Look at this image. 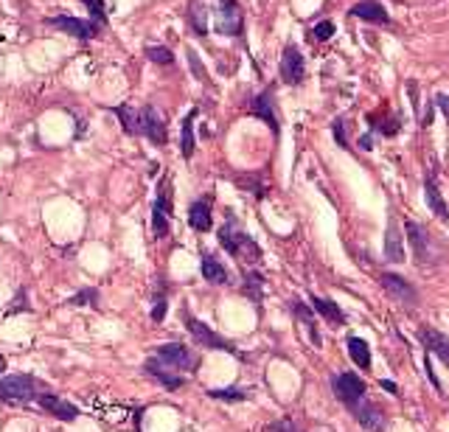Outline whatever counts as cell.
<instances>
[{
  "mask_svg": "<svg viewBox=\"0 0 449 432\" xmlns=\"http://www.w3.org/2000/svg\"><path fill=\"white\" fill-rule=\"evenodd\" d=\"M217 236H220V244H222L233 258H239V261H244V264H250V267L261 261V247L255 244V239H250L244 230H239V227H236L233 216H230L222 227H220V233H217Z\"/></svg>",
  "mask_w": 449,
  "mask_h": 432,
  "instance_id": "cell-1",
  "label": "cell"
},
{
  "mask_svg": "<svg viewBox=\"0 0 449 432\" xmlns=\"http://www.w3.org/2000/svg\"><path fill=\"white\" fill-rule=\"evenodd\" d=\"M172 214H175V205H172V197H169V180H163L160 189H158V197L152 203V236L155 239H163L169 233Z\"/></svg>",
  "mask_w": 449,
  "mask_h": 432,
  "instance_id": "cell-9",
  "label": "cell"
},
{
  "mask_svg": "<svg viewBox=\"0 0 449 432\" xmlns=\"http://www.w3.org/2000/svg\"><path fill=\"white\" fill-rule=\"evenodd\" d=\"M189 25L194 28L197 37H205V34H208V11H205L203 0H191V3H189Z\"/></svg>",
  "mask_w": 449,
  "mask_h": 432,
  "instance_id": "cell-27",
  "label": "cell"
},
{
  "mask_svg": "<svg viewBox=\"0 0 449 432\" xmlns=\"http://www.w3.org/2000/svg\"><path fill=\"white\" fill-rule=\"evenodd\" d=\"M68 306H93V309H99V289H96V286L82 289L79 295H73V298L68 300Z\"/></svg>",
  "mask_w": 449,
  "mask_h": 432,
  "instance_id": "cell-34",
  "label": "cell"
},
{
  "mask_svg": "<svg viewBox=\"0 0 449 432\" xmlns=\"http://www.w3.org/2000/svg\"><path fill=\"white\" fill-rule=\"evenodd\" d=\"M203 278L208 281V284H227V269H224V264L217 258V255H211V253H203Z\"/></svg>",
  "mask_w": 449,
  "mask_h": 432,
  "instance_id": "cell-25",
  "label": "cell"
},
{
  "mask_svg": "<svg viewBox=\"0 0 449 432\" xmlns=\"http://www.w3.org/2000/svg\"><path fill=\"white\" fill-rule=\"evenodd\" d=\"M382 388H385L388 393H399V388H396V382H391V379H385V382H382Z\"/></svg>",
  "mask_w": 449,
  "mask_h": 432,
  "instance_id": "cell-44",
  "label": "cell"
},
{
  "mask_svg": "<svg viewBox=\"0 0 449 432\" xmlns=\"http://www.w3.org/2000/svg\"><path fill=\"white\" fill-rule=\"evenodd\" d=\"M45 23L53 25V28H59V31H65V34H70V37H76V39H82V42L93 39V37L101 31L99 23H93V20H79V17H68V14L48 17Z\"/></svg>",
  "mask_w": 449,
  "mask_h": 432,
  "instance_id": "cell-11",
  "label": "cell"
},
{
  "mask_svg": "<svg viewBox=\"0 0 449 432\" xmlns=\"http://www.w3.org/2000/svg\"><path fill=\"white\" fill-rule=\"evenodd\" d=\"M331 390H334L337 402H343L346 407H351L354 402H360V399L368 393L365 382H362L357 374H351V371H340V374H334V376H331Z\"/></svg>",
  "mask_w": 449,
  "mask_h": 432,
  "instance_id": "cell-7",
  "label": "cell"
},
{
  "mask_svg": "<svg viewBox=\"0 0 449 432\" xmlns=\"http://www.w3.org/2000/svg\"><path fill=\"white\" fill-rule=\"evenodd\" d=\"M113 113H115V118L121 121V129H124L127 135H138V110H135V107H129V104H115Z\"/></svg>",
  "mask_w": 449,
  "mask_h": 432,
  "instance_id": "cell-30",
  "label": "cell"
},
{
  "mask_svg": "<svg viewBox=\"0 0 449 432\" xmlns=\"http://www.w3.org/2000/svg\"><path fill=\"white\" fill-rule=\"evenodd\" d=\"M138 135L149 138L155 146H163V144L169 141V135H166V124H163L160 113H158L152 104H146V107H141V110H138Z\"/></svg>",
  "mask_w": 449,
  "mask_h": 432,
  "instance_id": "cell-10",
  "label": "cell"
},
{
  "mask_svg": "<svg viewBox=\"0 0 449 432\" xmlns=\"http://www.w3.org/2000/svg\"><path fill=\"white\" fill-rule=\"evenodd\" d=\"M37 405L45 413H51L53 419H59V421H76L79 419V407L70 405V402H65V399H59V396H53V393H39Z\"/></svg>",
  "mask_w": 449,
  "mask_h": 432,
  "instance_id": "cell-16",
  "label": "cell"
},
{
  "mask_svg": "<svg viewBox=\"0 0 449 432\" xmlns=\"http://www.w3.org/2000/svg\"><path fill=\"white\" fill-rule=\"evenodd\" d=\"M189 224L197 233H208L214 227V216H211V200H197L189 205Z\"/></svg>",
  "mask_w": 449,
  "mask_h": 432,
  "instance_id": "cell-20",
  "label": "cell"
},
{
  "mask_svg": "<svg viewBox=\"0 0 449 432\" xmlns=\"http://www.w3.org/2000/svg\"><path fill=\"white\" fill-rule=\"evenodd\" d=\"M368 124H371V135H385V138H391V135L399 132V118H393V115L382 118V113H371V115H368Z\"/></svg>",
  "mask_w": 449,
  "mask_h": 432,
  "instance_id": "cell-29",
  "label": "cell"
},
{
  "mask_svg": "<svg viewBox=\"0 0 449 432\" xmlns=\"http://www.w3.org/2000/svg\"><path fill=\"white\" fill-rule=\"evenodd\" d=\"M424 203H427V208H430L433 214L438 216V222H449V208L433 177H424Z\"/></svg>",
  "mask_w": 449,
  "mask_h": 432,
  "instance_id": "cell-22",
  "label": "cell"
},
{
  "mask_svg": "<svg viewBox=\"0 0 449 432\" xmlns=\"http://www.w3.org/2000/svg\"><path fill=\"white\" fill-rule=\"evenodd\" d=\"M385 255H388V261H393V264H402V261H405V239H402V233H399L396 219L388 222V233H385Z\"/></svg>",
  "mask_w": 449,
  "mask_h": 432,
  "instance_id": "cell-21",
  "label": "cell"
},
{
  "mask_svg": "<svg viewBox=\"0 0 449 432\" xmlns=\"http://www.w3.org/2000/svg\"><path fill=\"white\" fill-rule=\"evenodd\" d=\"M189 68H191V73H197V79H208V73H205V68H203V59H200V53L194 51V48H189Z\"/></svg>",
  "mask_w": 449,
  "mask_h": 432,
  "instance_id": "cell-38",
  "label": "cell"
},
{
  "mask_svg": "<svg viewBox=\"0 0 449 432\" xmlns=\"http://www.w3.org/2000/svg\"><path fill=\"white\" fill-rule=\"evenodd\" d=\"M158 354V360L163 362V365H169V368H175V371H189V374H194L200 365H203V354L200 351H191L189 345H183V343H166V345H160V348H155Z\"/></svg>",
  "mask_w": 449,
  "mask_h": 432,
  "instance_id": "cell-4",
  "label": "cell"
},
{
  "mask_svg": "<svg viewBox=\"0 0 449 432\" xmlns=\"http://www.w3.org/2000/svg\"><path fill=\"white\" fill-rule=\"evenodd\" d=\"M250 113L255 115V118H261L270 129H272V135H278V115H275V96H272V90H264V93H258L255 99H253V104H250Z\"/></svg>",
  "mask_w": 449,
  "mask_h": 432,
  "instance_id": "cell-17",
  "label": "cell"
},
{
  "mask_svg": "<svg viewBox=\"0 0 449 432\" xmlns=\"http://www.w3.org/2000/svg\"><path fill=\"white\" fill-rule=\"evenodd\" d=\"M87 8H90V14H93V23H99V25H104L107 23V8H104V0H82Z\"/></svg>",
  "mask_w": 449,
  "mask_h": 432,
  "instance_id": "cell-37",
  "label": "cell"
},
{
  "mask_svg": "<svg viewBox=\"0 0 449 432\" xmlns=\"http://www.w3.org/2000/svg\"><path fill=\"white\" fill-rule=\"evenodd\" d=\"M166 309H169V300H166L163 292H158V300H155V309H152V320H155V323H163Z\"/></svg>",
  "mask_w": 449,
  "mask_h": 432,
  "instance_id": "cell-39",
  "label": "cell"
},
{
  "mask_svg": "<svg viewBox=\"0 0 449 432\" xmlns=\"http://www.w3.org/2000/svg\"><path fill=\"white\" fill-rule=\"evenodd\" d=\"M379 284H382V289L393 298V300H399V303H405V306H416L419 303V292H416V286L407 281V278H402V275H396V272H382L379 275Z\"/></svg>",
  "mask_w": 449,
  "mask_h": 432,
  "instance_id": "cell-12",
  "label": "cell"
},
{
  "mask_svg": "<svg viewBox=\"0 0 449 432\" xmlns=\"http://www.w3.org/2000/svg\"><path fill=\"white\" fill-rule=\"evenodd\" d=\"M264 432H301V430L295 427V421H292V419H278V421L267 424Z\"/></svg>",
  "mask_w": 449,
  "mask_h": 432,
  "instance_id": "cell-40",
  "label": "cell"
},
{
  "mask_svg": "<svg viewBox=\"0 0 449 432\" xmlns=\"http://www.w3.org/2000/svg\"><path fill=\"white\" fill-rule=\"evenodd\" d=\"M278 73H281V82H286V84H301L303 82V76H306V62H303V56H301V51H298V45H286L284 48V53H281V65H278Z\"/></svg>",
  "mask_w": 449,
  "mask_h": 432,
  "instance_id": "cell-13",
  "label": "cell"
},
{
  "mask_svg": "<svg viewBox=\"0 0 449 432\" xmlns=\"http://www.w3.org/2000/svg\"><path fill=\"white\" fill-rule=\"evenodd\" d=\"M144 374H146V376H152L155 382H160L166 390H180V388L186 385V376H183L180 371H175V368L163 365L158 357H152V360H146V362H144Z\"/></svg>",
  "mask_w": 449,
  "mask_h": 432,
  "instance_id": "cell-15",
  "label": "cell"
},
{
  "mask_svg": "<svg viewBox=\"0 0 449 432\" xmlns=\"http://www.w3.org/2000/svg\"><path fill=\"white\" fill-rule=\"evenodd\" d=\"M348 410H351V416L357 419V424H360L362 430H368V432L388 430V416H385V410H382L379 405H374L368 396H362L360 402H354Z\"/></svg>",
  "mask_w": 449,
  "mask_h": 432,
  "instance_id": "cell-6",
  "label": "cell"
},
{
  "mask_svg": "<svg viewBox=\"0 0 449 432\" xmlns=\"http://www.w3.org/2000/svg\"><path fill=\"white\" fill-rule=\"evenodd\" d=\"M416 337H419V343L424 345V354L438 357L449 368V337H444V334H441L438 329H433V326H419V329H416Z\"/></svg>",
  "mask_w": 449,
  "mask_h": 432,
  "instance_id": "cell-14",
  "label": "cell"
},
{
  "mask_svg": "<svg viewBox=\"0 0 449 432\" xmlns=\"http://www.w3.org/2000/svg\"><path fill=\"white\" fill-rule=\"evenodd\" d=\"M233 183H236L239 189H247L255 200H264V197H267V186L261 183V174H258V172H253V174H247V177L239 174V177H233Z\"/></svg>",
  "mask_w": 449,
  "mask_h": 432,
  "instance_id": "cell-31",
  "label": "cell"
},
{
  "mask_svg": "<svg viewBox=\"0 0 449 432\" xmlns=\"http://www.w3.org/2000/svg\"><path fill=\"white\" fill-rule=\"evenodd\" d=\"M289 312L306 326V331H309V340L315 343V345H320L323 340H320V334H317V323H315V312H312V306H306L303 300H289Z\"/></svg>",
  "mask_w": 449,
  "mask_h": 432,
  "instance_id": "cell-23",
  "label": "cell"
},
{
  "mask_svg": "<svg viewBox=\"0 0 449 432\" xmlns=\"http://www.w3.org/2000/svg\"><path fill=\"white\" fill-rule=\"evenodd\" d=\"M331 132H334V141H337L343 149H348V138H346V121H343V118H334V124H331Z\"/></svg>",
  "mask_w": 449,
  "mask_h": 432,
  "instance_id": "cell-41",
  "label": "cell"
},
{
  "mask_svg": "<svg viewBox=\"0 0 449 432\" xmlns=\"http://www.w3.org/2000/svg\"><path fill=\"white\" fill-rule=\"evenodd\" d=\"M208 396L214 399V402H247L250 399V393L247 390H239V388H214V390H208Z\"/></svg>",
  "mask_w": 449,
  "mask_h": 432,
  "instance_id": "cell-32",
  "label": "cell"
},
{
  "mask_svg": "<svg viewBox=\"0 0 449 432\" xmlns=\"http://www.w3.org/2000/svg\"><path fill=\"white\" fill-rule=\"evenodd\" d=\"M348 357H351V362L357 365V368H362V371H368L371 368V345L362 340V337H348Z\"/></svg>",
  "mask_w": 449,
  "mask_h": 432,
  "instance_id": "cell-26",
  "label": "cell"
},
{
  "mask_svg": "<svg viewBox=\"0 0 449 432\" xmlns=\"http://www.w3.org/2000/svg\"><path fill=\"white\" fill-rule=\"evenodd\" d=\"M200 115V107H194L186 118H183V127H180V149H183V160H191L194 158V121Z\"/></svg>",
  "mask_w": 449,
  "mask_h": 432,
  "instance_id": "cell-24",
  "label": "cell"
},
{
  "mask_svg": "<svg viewBox=\"0 0 449 432\" xmlns=\"http://www.w3.org/2000/svg\"><path fill=\"white\" fill-rule=\"evenodd\" d=\"M360 146H362V149H365V152H368V149H371V146H374V135H371V132H365V135H362V138H360Z\"/></svg>",
  "mask_w": 449,
  "mask_h": 432,
  "instance_id": "cell-43",
  "label": "cell"
},
{
  "mask_svg": "<svg viewBox=\"0 0 449 432\" xmlns=\"http://www.w3.org/2000/svg\"><path fill=\"white\" fill-rule=\"evenodd\" d=\"M183 320H186V329H189L191 340H194L200 348H211V351H224V354H230V357H241L239 348H236L230 340L220 337V334H217L214 329H208L203 320H194L189 312H183Z\"/></svg>",
  "mask_w": 449,
  "mask_h": 432,
  "instance_id": "cell-3",
  "label": "cell"
},
{
  "mask_svg": "<svg viewBox=\"0 0 449 432\" xmlns=\"http://www.w3.org/2000/svg\"><path fill=\"white\" fill-rule=\"evenodd\" d=\"M241 292H244L255 306H261V300H264V275L255 272V269L244 272V286H241Z\"/></svg>",
  "mask_w": 449,
  "mask_h": 432,
  "instance_id": "cell-28",
  "label": "cell"
},
{
  "mask_svg": "<svg viewBox=\"0 0 449 432\" xmlns=\"http://www.w3.org/2000/svg\"><path fill=\"white\" fill-rule=\"evenodd\" d=\"M244 28V11L236 0H220V11L214 14V31L224 37H239Z\"/></svg>",
  "mask_w": 449,
  "mask_h": 432,
  "instance_id": "cell-8",
  "label": "cell"
},
{
  "mask_svg": "<svg viewBox=\"0 0 449 432\" xmlns=\"http://www.w3.org/2000/svg\"><path fill=\"white\" fill-rule=\"evenodd\" d=\"M3 374H6V357L0 354V376H3Z\"/></svg>",
  "mask_w": 449,
  "mask_h": 432,
  "instance_id": "cell-45",
  "label": "cell"
},
{
  "mask_svg": "<svg viewBox=\"0 0 449 432\" xmlns=\"http://www.w3.org/2000/svg\"><path fill=\"white\" fill-rule=\"evenodd\" d=\"M309 306H312V312H315V315H320V317H323V320H329L331 326H346V312H343L334 300L312 295V298H309Z\"/></svg>",
  "mask_w": 449,
  "mask_h": 432,
  "instance_id": "cell-19",
  "label": "cell"
},
{
  "mask_svg": "<svg viewBox=\"0 0 449 432\" xmlns=\"http://www.w3.org/2000/svg\"><path fill=\"white\" fill-rule=\"evenodd\" d=\"M436 104L444 110V115L449 118V96H447V93H438V96H436Z\"/></svg>",
  "mask_w": 449,
  "mask_h": 432,
  "instance_id": "cell-42",
  "label": "cell"
},
{
  "mask_svg": "<svg viewBox=\"0 0 449 432\" xmlns=\"http://www.w3.org/2000/svg\"><path fill=\"white\" fill-rule=\"evenodd\" d=\"M146 56L155 62V65H175V53L163 45H149L146 48Z\"/></svg>",
  "mask_w": 449,
  "mask_h": 432,
  "instance_id": "cell-35",
  "label": "cell"
},
{
  "mask_svg": "<svg viewBox=\"0 0 449 432\" xmlns=\"http://www.w3.org/2000/svg\"><path fill=\"white\" fill-rule=\"evenodd\" d=\"M20 312H31V300H28V289L25 286H20L17 289V298H11V303L6 306V317H11V315H20Z\"/></svg>",
  "mask_w": 449,
  "mask_h": 432,
  "instance_id": "cell-33",
  "label": "cell"
},
{
  "mask_svg": "<svg viewBox=\"0 0 449 432\" xmlns=\"http://www.w3.org/2000/svg\"><path fill=\"white\" fill-rule=\"evenodd\" d=\"M45 390V385L39 379H34L31 374H11L0 379V402L6 405H25V402H37V396Z\"/></svg>",
  "mask_w": 449,
  "mask_h": 432,
  "instance_id": "cell-2",
  "label": "cell"
},
{
  "mask_svg": "<svg viewBox=\"0 0 449 432\" xmlns=\"http://www.w3.org/2000/svg\"><path fill=\"white\" fill-rule=\"evenodd\" d=\"M309 37H312V39H317V42H326V39H331V37H334V23H331V20H323V23H317V25L309 31Z\"/></svg>",
  "mask_w": 449,
  "mask_h": 432,
  "instance_id": "cell-36",
  "label": "cell"
},
{
  "mask_svg": "<svg viewBox=\"0 0 449 432\" xmlns=\"http://www.w3.org/2000/svg\"><path fill=\"white\" fill-rule=\"evenodd\" d=\"M405 227H407V239H410V247H413V258H416V264L422 267V269H427V267H433L436 264V253H433V239H430V230L424 227V224H419V222H405Z\"/></svg>",
  "mask_w": 449,
  "mask_h": 432,
  "instance_id": "cell-5",
  "label": "cell"
},
{
  "mask_svg": "<svg viewBox=\"0 0 449 432\" xmlns=\"http://www.w3.org/2000/svg\"><path fill=\"white\" fill-rule=\"evenodd\" d=\"M348 14L357 17V20H365V23H374V25H388L391 23V14L379 0H360L357 6H351Z\"/></svg>",
  "mask_w": 449,
  "mask_h": 432,
  "instance_id": "cell-18",
  "label": "cell"
}]
</instances>
